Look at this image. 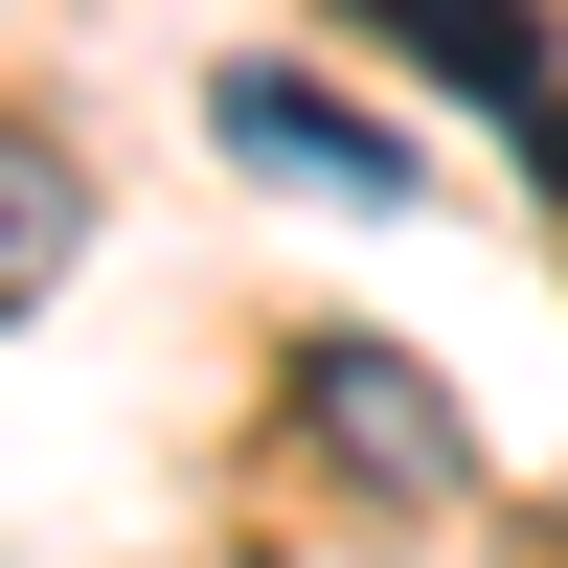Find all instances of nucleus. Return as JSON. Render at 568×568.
<instances>
[{"mask_svg":"<svg viewBox=\"0 0 568 568\" xmlns=\"http://www.w3.org/2000/svg\"><path fill=\"white\" fill-rule=\"evenodd\" d=\"M364 23H387L409 69L455 91V114H500V136H568V114H546V0H364Z\"/></svg>","mask_w":568,"mask_h":568,"instance_id":"nucleus-3","label":"nucleus"},{"mask_svg":"<svg viewBox=\"0 0 568 568\" xmlns=\"http://www.w3.org/2000/svg\"><path fill=\"white\" fill-rule=\"evenodd\" d=\"M205 136H227L251 182H296V205H409V136H387V114H342V91H296V69H227V91H205Z\"/></svg>","mask_w":568,"mask_h":568,"instance_id":"nucleus-1","label":"nucleus"},{"mask_svg":"<svg viewBox=\"0 0 568 568\" xmlns=\"http://www.w3.org/2000/svg\"><path fill=\"white\" fill-rule=\"evenodd\" d=\"M296 409H318L387 500H455V478H478V433L433 409V364H409V342H318V364H296Z\"/></svg>","mask_w":568,"mask_h":568,"instance_id":"nucleus-2","label":"nucleus"},{"mask_svg":"<svg viewBox=\"0 0 568 568\" xmlns=\"http://www.w3.org/2000/svg\"><path fill=\"white\" fill-rule=\"evenodd\" d=\"M546 160H568V136H546Z\"/></svg>","mask_w":568,"mask_h":568,"instance_id":"nucleus-5","label":"nucleus"},{"mask_svg":"<svg viewBox=\"0 0 568 568\" xmlns=\"http://www.w3.org/2000/svg\"><path fill=\"white\" fill-rule=\"evenodd\" d=\"M69 251H91V182L45 160V136H0V318H23L45 273H69Z\"/></svg>","mask_w":568,"mask_h":568,"instance_id":"nucleus-4","label":"nucleus"}]
</instances>
